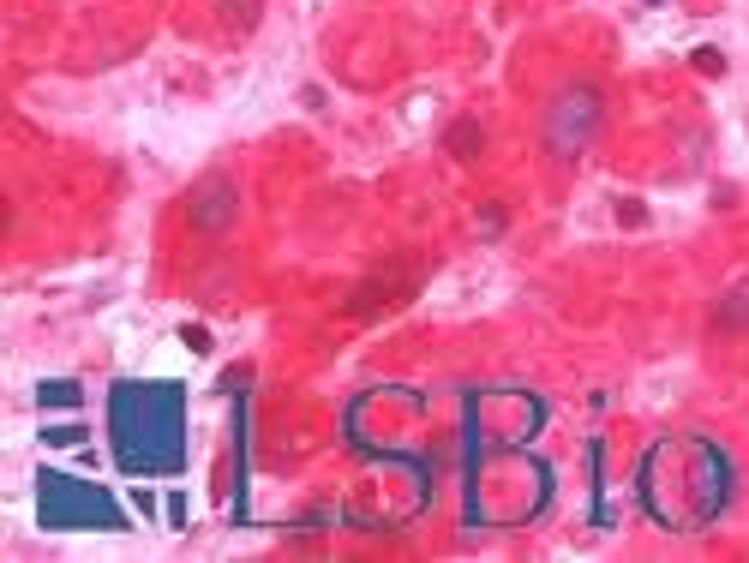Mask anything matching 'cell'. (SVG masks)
I'll return each mask as SVG.
<instances>
[{"instance_id":"cell-1","label":"cell","mask_w":749,"mask_h":563,"mask_svg":"<svg viewBox=\"0 0 749 563\" xmlns=\"http://www.w3.org/2000/svg\"><path fill=\"white\" fill-rule=\"evenodd\" d=\"M114 450L138 474L180 468V390L174 384H126L114 390Z\"/></svg>"},{"instance_id":"cell-2","label":"cell","mask_w":749,"mask_h":563,"mask_svg":"<svg viewBox=\"0 0 749 563\" xmlns=\"http://www.w3.org/2000/svg\"><path fill=\"white\" fill-rule=\"evenodd\" d=\"M600 120H606V96L600 84H564L546 114H540V150L552 162H576L594 138H600Z\"/></svg>"},{"instance_id":"cell-3","label":"cell","mask_w":749,"mask_h":563,"mask_svg":"<svg viewBox=\"0 0 749 563\" xmlns=\"http://www.w3.org/2000/svg\"><path fill=\"white\" fill-rule=\"evenodd\" d=\"M42 528H60V534H72V528H120V510H114L108 492H96V486H84L72 474H48L42 480Z\"/></svg>"},{"instance_id":"cell-4","label":"cell","mask_w":749,"mask_h":563,"mask_svg":"<svg viewBox=\"0 0 749 563\" xmlns=\"http://www.w3.org/2000/svg\"><path fill=\"white\" fill-rule=\"evenodd\" d=\"M186 222L198 228V234H228L234 222H240V186L228 180V174H204L198 186H192V198H186Z\"/></svg>"},{"instance_id":"cell-5","label":"cell","mask_w":749,"mask_h":563,"mask_svg":"<svg viewBox=\"0 0 749 563\" xmlns=\"http://www.w3.org/2000/svg\"><path fill=\"white\" fill-rule=\"evenodd\" d=\"M708 324H714L720 336H744V330H749V282H738V288H726V294L714 300Z\"/></svg>"},{"instance_id":"cell-6","label":"cell","mask_w":749,"mask_h":563,"mask_svg":"<svg viewBox=\"0 0 749 563\" xmlns=\"http://www.w3.org/2000/svg\"><path fill=\"white\" fill-rule=\"evenodd\" d=\"M444 144H450V156H456V162H480V150H486V126H480L474 114H462V120H450Z\"/></svg>"},{"instance_id":"cell-7","label":"cell","mask_w":749,"mask_h":563,"mask_svg":"<svg viewBox=\"0 0 749 563\" xmlns=\"http://www.w3.org/2000/svg\"><path fill=\"white\" fill-rule=\"evenodd\" d=\"M504 222H510V216H504V210H498V204H486V210H480V216H474V228H480V234H486V240H498V234H504Z\"/></svg>"},{"instance_id":"cell-8","label":"cell","mask_w":749,"mask_h":563,"mask_svg":"<svg viewBox=\"0 0 749 563\" xmlns=\"http://www.w3.org/2000/svg\"><path fill=\"white\" fill-rule=\"evenodd\" d=\"M618 222H624V228H642V222H648V210H642L636 198H624V204H618Z\"/></svg>"},{"instance_id":"cell-9","label":"cell","mask_w":749,"mask_h":563,"mask_svg":"<svg viewBox=\"0 0 749 563\" xmlns=\"http://www.w3.org/2000/svg\"><path fill=\"white\" fill-rule=\"evenodd\" d=\"M48 402H60V408H72V402H78V384H54V390H42V408H48Z\"/></svg>"}]
</instances>
